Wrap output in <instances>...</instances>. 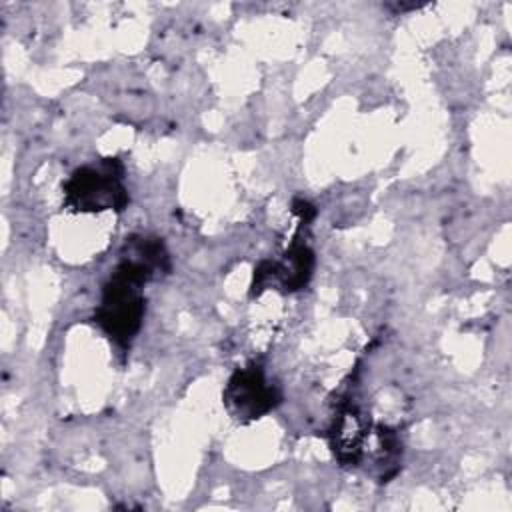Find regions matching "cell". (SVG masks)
Wrapping results in <instances>:
<instances>
[{
  "label": "cell",
  "instance_id": "2",
  "mask_svg": "<svg viewBox=\"0 0 512 512\" xmlns=\"http://www.w3.org/2000/svg\"><path fill=\"white\" fill-rule=\"evenodd\" d=\"M138 282L114 272L104 288L100 308L96 310V322L102 330L120 344H128L140 328L144 314V298Z\"/></svg>",
  "mask_w": 512,
  "mask_h": 512
},
{
  "label": "cell",
  "instance_id": "1",
  "mask_svg": "<svg viewBox=\"0 0 512 512\" xmlns=\"http://www.w3.org/2000/svg\"><path fill=\"white\" fill-rule=\"evenodd\" d=\"M64 192L66 204L80 212L122 210L128 202L122 186V166L116 158L78 168L64 184Z\"/></svg>",
  "mask_w": 512,
  "mask_h": 512
},
{
  "label": "cell",
  "instance_id": "3",
  "mask_svg": "<svg viewBox=\"0 0 512 512\" xmlns=\"http://www.w3.org/2000/svg\"><path fill=\"white\" fill-rule=\"evenodd\" d=\"M224 402L236 418L254 420L274 408L278 394L258 366H248L234 372L226 386Z\"/></svg>",
  "mask_w": 512,
  "mask_h": 512
}]
</instances>
